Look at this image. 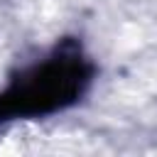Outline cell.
Wrapping results in <instances>:
<instances>
[{
    "label": "cell",
    "mask_w": 157,
    "mask_h": 157,
    "mask_svg": "<svg viewBox=\"0 0 157 157\" xmlns=\"http://www.w3.org/2000/svg\"><path fill=\"white\" fill-rule=\"evenodd\" d=\"M86 71L78 56L52 59L32 69L15 88L0 96V120L17 115H42L76 101L86 83Z\"/></svg>",
    "instance_id": "obj_1"
}]
</instances>
